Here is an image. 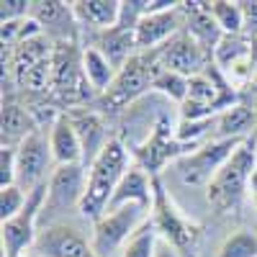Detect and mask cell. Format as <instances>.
Returning a JSON list of instances; mask_svg holds the SVG:
<instances>
[{
  "instance_id": "e0dca14e",
  "label": "cell",
  "mask_w": 257,
  "mask_h": 257,
  "mask_svg": "<svg viewBox=\"0 0 257 257\" xmlns=\"http://www.w3.org/2000/svg\"><path fill=\"white\" fill-rule=\"evenodd\" d=\"M31 18L44 29V34L59 36V41H75V13L72 3H57V0H41L31 6Z\"/></svg>"
},
{
  "instance_id": "d6986e66",
  "label": "cell",
  "mask_w": 257,
  "mask_h": 257,
  "mask_svg": "<svg viewBox=\"0 0 257 257\" xmlns=\"http://www.w3.org/2000/svg\"><path fill=\"white\" fill-rule=\"evenodd\" d=\"M123 3L118 0H77L72 3V13L80 24L93 26L98 31H111L121 21Z\"/></svg>"
},
{
  "instance_id": "5bb4252c",
  "label": "cell",
  "mask_w": 257,
  "mask_h": 257,
  "mask_svg": "<svg viewBox=\"0 0 257 257\" xmlns=\"http://www.w3.org/2000/svg\"><path fill=\"white\" fill-rule=\"evenodd\" d=\"M180 147H185V144L178 142L175 128L170 126L165 118H160L152 128H149V137H147V142L139 147L137 155H139V160H142V167L149 170V175H155L165 162H170L173 157L180 160V157L185 155Z\"/></svg>"
},
{
  "instance_id": "30bf717a",
  "label": "cell",
  "mask_w": 257,
  "mask_h": 257,
  "mask_svg": "<svg viewBox=\"0 0 257 257\" xmlns=\"http://www.w3.org/2000/svg\"><path fill=\"white\" fill-rule=\"evenodd\" d=\"M152 211H155V226L160 231V237L167 239L173 247H188L198 239V226L190 224L183 213L173 206V201L167 198L165 188L160 185V180L155 178V203H152Z\"/></svg>"
},
{
  "instance_id": "d6a6232c",
  "label": "cell",
  "mask_w": 257,
  "mask_h": 257,
  "mask_svg": "<svg viewBox=\"0 0 257 257\" xmlns=\"http://www.w3.org/2000/svg\"><path fill=\"white\" fill-rule=\"evenodd\" d=\"M155 257H178V247H173L167 239H162V237H160V244H157Z\"/></svg>"
},
{
  "instance_id": "cb8c5ba5",
  "label": "cell",
  "mask_w": 257,
  "mask_h": 257,
  "mask_svg": "<svg viewBox=\"0 0 257 257\" xmlns=\"http://www.w3.org/2000/svg\"><path fill=\"white\" fill-rule=\"evenodd\" d=\"M252 49H254V41L247 39L244 34L242 36H221V41L213 47V64L221 72H226L231 64L247 59L252 54Z\"/></svg>"
},
{
  "instance_id": "52a82bcc",
  "label": "cell",
  "mask_w": 257,
  "mask_h": 257,
  "mask_svg": "<svg viewBox=\"0 0 257 257\" xmlns=\"http://www.w3.org/2000/svg\"><path fill=\"white\" fill-rule=\"evenodd\" d=\"M242 142L244 139H213L203 144L201 149H196V152L183 155L180 160H175V173L180 183L183 185H201V183L208 185Z\"/></svg>"
},
{
  "instance_id": "8992f818",
  "label": "cell",
  "mask_w": 257,
  "mask_h": 257,
  "mask_svg": "<svg viewBox=\"0 0 257 257\" xmlns=\"http://www.w3.org/2000/svg\"><path fill=\"white\" fill-rule=\"evenodd\" d=\"M44 203H47V183H41L39 188H34L29 193L26 208L21 211L16 219L3 221V229H0L3 257H21L24 252L34 249L36 237H39L36 224H39V216L44 213Z\"/></svg>"
},
{
  "instance_id": "f1b7e54d",
  "label": "cell",
  "mask_w": 257,
  "mask_h": 257,
  "mask_svg": "<svg viewBox=\"0 0 257 257\" xmlns=\"http://www.w3.org/2000/svg\"><path fill=\"white\" fill-rule=\"evenodd\" d=\"M26 203H29V193L24 188H18V185L0 188V219L3 221L16 219L26 208Z\"/></svg>"
},
{
  "instance_id": "8fae6325",
  "label": "cell",
  "mask_w": 257,
  "mask_h": 257,
  "mask_svg": "<svg viewBox=\"0 0 257 257\" xmlns=\"http://www.w3.org/2000/svg\"><path fill=\"white\" fill-rule=\"evenodd\" d=\"M85 185H88V173L85 165H59L47 183V203L44 211H67L80 208Z\"/></svg>"
},
{
  "instance_id": "836d02e7",
  "label": "cell",
  "mask_w": 257,
  "mask_h": 257,
  "mask_svg": "<svg viewBox=\"0 0 257 257\" xmlns=\"http://www.w3.org/2000/svg\"><path fill=\"white\" fill-rule=\"evenodd\" d=\"M249 196H252V203H254V208H257V170H254V175H252V180H249Z\"/></svg>"
},
{
  "instance_id": "1f68e13d",
  "label": "cell",
  "mask_w": 257,
  "mask_h": 257,
  "mask_svg": "<svg viewBox=\"0 0 257 257\" xmlns=\"http://www.w3.org/2000/svg\"><path fill=\"white\" fill-rule=\"evenodd\" d=\"M242 13H244V36L257 41V0H244Z\"/></svg>"
},
{
  "instance_id": "ac0fdd59",
  "label": "cell",
  "mask_w": 257,
  "mask_h": 257,
  "mask_svg": "<svg viewBox=\"0 0 257 257\" xmlns=\"http://www.w3.org/2000/svg\"><path fill=\"white\" fill-rule=\"evenodd\" d=\"M39 126L34 121V113L13 100H3V113H0V134H3V147H18L24 139H29Z\"/></svg>"
},
{
  "instance_id": "603a6c76",
  "label": "cell",
  "mask_w": 257,
  "mask_h": 257,
  "mask_svg": "<svg viewBox=\"0 0 257 257\" xmlns=\"http://www.w3.org/2000/svg\"><path fill=\"white\" fill-rule=\"evenodd\" d=\"M82 70H85V77H88L90 82V88L95 93H105L113 85L118 70L111 64V59L105 57L98 47H88V49H82Z\"/></svg>"
},
{
  "instance_id": "9c48e42d",
  "label": "cell",
  "mask_w": 257,
  "mask_h": 257,
  "mask_svg": "<svg viewBox=\"0 0 257 257\" xmlns=\"http://www.w3.org/2000/svg\"><path fill=\"white\" fill-rule=\"evenodd\" d=\"M52 162L54 157L49 149V137L34 132L16 147V185L31 193L41 183H47V170Z\"/></svg>"
},
{
  "instance_id": "7c38bea8",
  "label": "cell",
  "mask_w": 257,
  "mask_h": 257,
  "mask_svg": "<svg viewBox=\"0 0 257 257\" xmlns=\"http://www.w3.org/2000/svg\"><path fill=\"white\" fill-rule=\"evenodd\" d=\"M34 249L41 257H98L90 239L70 224H49L39 231Z\"/></svg>"
},
{
  "instance_id": "83f0119b",
  "label": "cell",
  "mask_w": 257,
  "mask_h": 257,
  "mask_svg": "<svg viewBox=\"0 0 257 257\" xmlns=\"http://www.w3.org/2000/svg\"><path fill=\"white\" fill-rule=\"evenodd\" d=\"M216 257H257V231L239 229L221 242Z\"/></svg>"
},
{
  "instance_id": "484cf974",
  "label": "cell",
  "mask_w": 257,
  "mask_h": 257,
  "mask_svg": "<svg viewBox=\"0 0 257 257\" xmlns=\"http://www.w3.org/2000/svg\"><path fill=\"white\" fill-rule=\"evenodd\" d=\"M157 244H160V231L152 219H147L144 226L126 242V247L121 249L118 257H155Z\"/></svg>"
},
{
  "instance_id": "f546056e",
  "label": "cell",
  "mask_w": 257,
  "mask_h": 257,
  "mask_svg": "<svg viewBox=\"0 0 257 257\" xmlns=\"http://www.w3.org/2000/svg\"><path fill=\"white\" fill-rule=\"evenodd\" d=\"M31 6L29 0H3L0 3V21L11 24V21H24L31 16Z\"/></svg>"
},
{
  "instance_id": "277c9868",
  "label": "cell",
  "mask_w": 257,
  "mask_h": 257,
  "mask_svg": "<svg viewBox=\"0 0 257 257\" xmlns=\"http://www.w3.org/2000/svg\"><path fill=\"white\" fill-rule=\"evenodd\" d=\"M147 221V208L142 206H121L113 211H105L98 221H93L90 244L98 257H111L121 254L126 242L144 226Z\"/></svg>"
},
{
  "instance_id": "7a4b0ae2",
  "label": "cell",
  "mask_w": 257,
  "mask_h": 257,
  "mask_svg": "<svg viewBox=\"0 0 257 257\" xmlns=\"http://www.w3.org/2000/svg\"><path fill=\"white\" fill-rule=\"evenodd\" d=\"M257 170V134L247 137L206 185V198L219 213L237 208Z\"/></svg>"
},
{
  "instance_id": "9a60e30c",
  "label": "cell",
  "mask_w": 257,
  "mask_h": 257,
  "mask_svg": "<svg viewBox=\"0 0 257 257\" xmlns=\"http://www.w3.org/2000/svg\"><path fill=\"white\" fill-rule=\"evenodd\" d=\"M155 203V178L147 173L142 165H132L126 170V175L121 178L116 193L111 196V203L105 211H113L121 206H142V208H152Z\"/></svg>"
},
{
  "instance_id": "6da1fadb",
  "label": "cell",
  "mask_w": 257,
  "mask_h": 257,
  "mask_svg": "<svg viewBox=\"0 0 257 257\" xmlns=\"http://www.w3.org/2000/svg\"><path fill=\"white\" fill-rule=\"evenodd\" d=\"M128 165V149L121 139L111 137V142L100 149V155L88 167V185L80 203V213L90 221H98L111 203V196L116 193L121 178L126 175Z\"/></svg>"
},
{
  "instance_id": "d4e9b609",
  "label": "cell",
  "mask_w": 257,
  "mask_h": 257,
  "mask_svg": "<svg viewBox=\"0 0 257 257\" xmlns=\"http://www.w3.org/2000/svg\"><path fill=\"white\" fill-rule=\"evenodd\" d=\"M208 13L213 16L216 26L224 36H242L244 34V13L242 3H231V0H213L208 3Z\"/></svg>"
},
{
  "instance_id": "e575fe53",
  "label": "cell",
  "mask_w": 257,
  "mask_h": 257,
  "mask_svg": "<svg viewBox=\"0 0 257 257\" xmlns=\"http://www.w3.org/2000/svg\"><path fill=\"white\" fill-rule=\"evenodd\" d=\"M21 257H41L36 249H29V252H24V254H21Z\"/></svg>"
},
{
  "instance_id": "7402d4cb",
  "label": "cell",
  "mask_w": 257,
  "mask_h": 257,
  "mask_svg": "<svg viewBox=\"0 0 257 257\" xmlns=\"http://www.w3.org/2000/svg\"><path fill=\"white\" fill-rule=\"evenodd\" d=\"M95 47L111 59V64H113L116 70H121L123 64L134 57V49H137V29L116 26L111 31H103V36H100V41H98Z\"/></svg>"
},
{
  "instance_id": "5b68a950",
  "label": "cell",
  "mask_w": 257,
  "mask_h": 257,
  "mask_svg": "<svg viewBox=\"0 0 257 257\" xmlns=\"http://www.w3.org/2000/svg\"><path fill=\"white\" fill-rule=\"evenodd\" d=\"M155 72H157V52H149V57L147 54H134L118 70L113 85L100 95L103 108L121 111V108H126V105H132L137 98H142L149 88H152Z\"/></svg>"
},
{
  "instance_id": "ffe728a7",
  "label": "cell",
  "mask_w": 257,
  "mask_h": 257,
  "mask_svg": "<svg viewBox=\"0 0 257 257\" xmlns=\"http://www.w3.org/2000/svg\"><path fill=\"white\" fill-rule=\"evenodd\" d=\"M213 126H216L213 128L216 139H247L252 137L249 132L257 126V113L244 103H234L213 118Z\"/></svg>"
},
{
  "instance_id": "3957f363",
  "label": "cell",
  "mask_w": 257,
  "mask_h": 257,
  "mask_svg": "<svg viewBox=\"0 0 257 257\" xmlns=\"http://www.w3.org/2000/svg\"><path fill=\"white\" fill-rule=\"evenodd\" d=\"M52 93L62 105L88 103L95 90L90 88L82 70V52H77L75 41H57L52 54Z\"/></svg>"
},
{
  "instance_id": "4dcf8cb0",
  "label": "cell",
  "mask_w": 257,
  "mask_h": 257,
  "mask_svg": "<svg viewBox=\"0 0 257 257\" xmlns=\"http://www.w3.org/2000/svg\"><path fill=\"white\" fill-rule=\"evenodd\" d=\"M16 185V149L3 147L0 152V188Z\"/></svg>"
},
{
  "instance_id": "4fadbf2b",
  "label": "cell",
  "mask_w": 257,
  "mask_h": 257,
  "mask_svg": "<svg viewBox=\"0 0 257 257\" xmlns=\"http://www.w3.org/2000/svg\"><path fill=\"white\" fill-rule=\"evenodd\" d=\"M185 3H178L175 8L162 11V13H147L139 18L137 24V49L142 52H152L160 44H167L175 34H180L185 29Z\"/></svg>"
},
{
  "instance_id": "ba28073f",
  "label": "cell",
  "mask_w": 257,
  "mask_h": 257,
  "mask_svg": "<svg viewBox=\"0 0 257 257\" xmlns=\"http://www.w3.org/2000/svg\"><path fill=\"white\" fill-rule=\"evenodd\" d=\"M211 52L193 36L188 29H183L180 34H175L167 44L160 47L157 52V62L160 67L178 72L183 77H196L206 72V62H208Z\"/></svg>"
},
{
  "instance_id": "2e32d148",
  "label": "cell",
  "mask_w": 257,
  "mask_h": 257,
  "mask_svg": "<svg viewBox=\"0 0 257 257\" xmlns=\"http://www.w3.org/2000/svg\"><path fill=\"white\" fill-rule=\"evenodd\" d=\"M49 149L54 165H82V144L77 137V128L72 116L59 113L57 121L49 123Z\"/></svg>"
},
{
  "instance_id": "44dd1931",
  "label": "cell",
  "mask_w": 257,
  "mask_h": 257,
  "mask_svg": "<svg viewBox=\"0 0 257 257\" xmlns=\"http://www.w3.org/2000/svg\"><path fill=\"white\" fill-rule=\"evenodd\" d=\"M75 128H77V137L82 144V165H88L100 155V149L111 142V137L105 134V123L98 113H77L72 116Z\"/></svg>"
},
{
  "instance_id": "4316f807",
  "label": "cell",
  "mask_w": 257,
  "mask_h": 257,
  "mask_svg": "<svg viewBox=\"0 0 257 257\" xmlns=\"http://www.w3.org/2000/svg\"><path fill=\"white\" fill-rule=\"evenodd\" d=\"M188 85H190V77H183L178 72H170L165 67H160L157 62V72H155V80H152V90L162 93L165 98L175 100V103H185L188 98Z\"/></svg>"
}]
</instances>
